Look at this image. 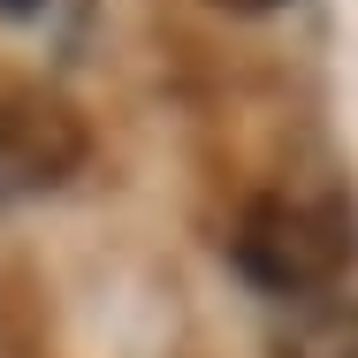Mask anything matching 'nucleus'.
Here are the masks:
<instances>
[{"mask_svg": "<svg viewBox=\"0 0 358 358\" xmlns=\"http://www.w3.org/2000/svg\"><path fill=\"white\" fill-rule=\"evenodd\" d=\"M229 252H236V275H244V282L275 289V297H320V289H336V275L358 259V229H351V214H343L336 199L267 191V199L244 206Z\"/></svg>", "mask_w": 358, "mask_h": 358, "instance_id": "f257e3e1", "label": "nucleus"}, {"mask_svg": "<svg viewBox=\"0 0 358 358\" xmlns=\"http://www.w3.org/2000/svg\"><path fill=\"white\" fill-rule=\"evenodd\" d=\"M92 152V130L54 92H8L0 99V199L62 191Z\"/></svg>", "mask_w": 358, "mask_h": 358, "instance_id": "f03ea898", "label": "nucleus"}, {"mask_svg": "<svg viewBox=\"0 0 358 358\" xmlns=\"http://www.w3.org/2000/svg\"><path fill=\"white\" fill-rule=\"evenodd\" d=\"M267 358H358V297H305L275 328Z\"/></svg>", "mask_w": 358, "mask_h": 358, "instance_id": "7ed1b4c3", "label": "nucleus"}, {"mask_svg": "<svg viewBox=\"0 0 358 358\" xmlns=\"http://www.w3.org/2000/svg\"><path fill=\"white\" fill-rule=\"evenodd\" d=\"M38 8H46V0H0V15H15V23H23V15H38Z\"/></svg>", "mask_w": 358, "mask_h": 358, "instance_id": "20e7f679", "label": "nucleus"}, {"mask_svg": "<svg viewBox=\"0 0 358 358\" xmlns=\"http://www.w3.org/2000/svg\"><path fill=\"white\" fill-rule=\"evenodd\" d=\"M221 8H236V15H259V8H282V0H221Z\"/></svg>", "mask_w": 358, "mask_h": 358, "instance_id": "39448f33", "label": "nucleus"}]
</instances>
